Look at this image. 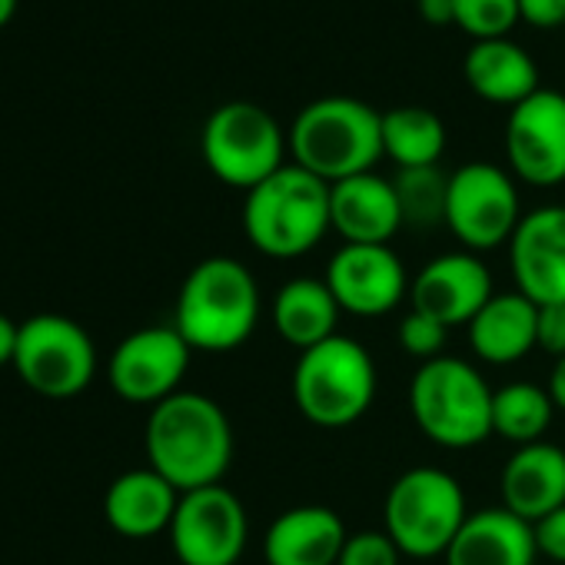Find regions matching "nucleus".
Segmentation results:
<instances>
[{"label":"nucleus","instance_id":"1","mask_svg":"<svg viewBox=\"0 0 565 565\" xmlns=\"http://www.w3.org/2000/svg\"><path fill=\"white\" fill-rule=\"evenodd\" d=\"M147 459L177 492L220 486L233 462V426L203 393H173L147 419Z\"/></svg>","mask_w":565,"mask_h":565},{"label":"nucleus","instance_id":"2","mask_svg":"<svg viewBox=\"0 0 565 565\" xmlns=\"http://www.w3.org/2000/svg\"><path fill=\"white\" fill-rule=\"evenodd\" d=\"M259 323V287L246 263L210 256L196 263L177 297L173 327L190 350L233 353Z\"/></svg>","mask_w":565,"mask_h":565},{"label":"nucleus","instance_id":"3","mask_svg":"<svg viewBox=\"0 0 565 565\" xmlns=\"http://www.w3.org/2000/svg\"><path fill=\"white\" fill-rule=\"evenodd\" d=\"M330 183L287 163L243 200V233L269 259H297L330 233Z\"/></svg>","mask_w":565,"mask_h":565},{"label":"nucleus","instance_id":"4","mask_svg":"<svg viewBox=\"0 0 565 565\" xmlns=\"http://www.w3.org/2000/svg\"><path fill=\"white\" fill-rule=\"evenodd\" d=\"M287 137L297 167L340 183L370 173L383 157V114L356 97H320L297 114Z\"/></svg>","mask_w":565,"mask_h":565},{"label":"nucleus","instance_id":"5","mask_svg":"<svg viewBox=\"0 0 565 565\" xmlns=\"http://www.w3.org/2000/svg\"><path fill=\"white\" fill-rule=\"evenodd\" d=\"M492 393L482 373L459 360L439 356L419 363L409 383V413L416 429L443 449H472L492 436Z\"/></svg>","mask_w":565,"mask_h":565},{"label":"nucleus","instance_id":"6","mask_svg":"<svg viewBox=\"0 0 565 565\" xmlns=\"http://www.w3.org/2000/svg\"><path fill=\"white\" fill-rule=\"evenodd\" d=\"M376 363L350 337H333L303 350L294 366V403L320 429H347L363 419L376 399Z\"/></svg>","mask_w":565,"mask_h":565},{"label":"nucleus","instance_id":"7","mask_svg":"<svg viewBox=\"0 0 565 565\" xmlns=\"http://www.w3.org/2000/svg\"><path fill=\"white\" fill-rule=\"evenodd\" d=\"M469 519L459 479L439 466H416L396 476L383 502V529L409 558L446 555Z\"/></svg>","mask_w":565,"mask_h":565},{"label":"nucleus","instance_id":"8","mask_svg":"<svg viewBox=\"0 0 565 565\" xmlns=\"http://www.w3.org/2000/svg\"><path fill=\"white\" fill-rule=\"evenodd\" d=\"M200 150L220 183L249 193L279 167H287L282 157L290 150V137L259 104L230 100L206 117Z\"/></svg>","mask_w":565,"mask_h":565},{"label":"nucleus","instance_id":"9","mask_svg":"<svg viewBox=\"0 0 565 565\" xmlns=\"http://www.w3.org/2000/svg\"><path fill=\"white\" fill-rule=\"evenodd\" d=\"M14 370L34 393L47 399H71L90 386L97 373V350L77 320L38 313L21 323Z\"/></svg>","mask_w":565,"mask_h":565},{"label":"nucleus","instance_id":"10","mask_svg":"<svg viewBox=\"0 0 565 565\" xmlns=\"http://www.w3.org/2000/svg\"><path fill=\"white\" fill-rule=\"evenodd\" d=\"M522 220L515 180L495 163H462L449 177L446 226L469 253H489L512 239Z\"/></svg>","mask_w":565,"mask_h":565},{"label":"nucleus","instance_id":"11","mask_svg":"<svg viewBox=\"0 0 565 565\" xmlns=\"http://www.w3.org/2000/svg\"><path fill=\"white\" fill-rule=\"evenodd\" d=\"M167 532L180 565H236L249 539V519L236 492L220 482L183 492Z\"/></svg>","mask_w":565,"mask_h":565},{"label":"nucleus","instance_id":"12","mask_svg":"<svg viewBox=\"0 0 565 565\" xmlns=\"http://www.w3.org/2000/svg\"><path fill=\"white\" fill-rule=\"evenodd\" d=\"M190 353L193 350L177 327H143L117 343L107 380L120 399L157 406L180 393V383L190 370Z\"/></svg>","mask_w":565,"mask_h":565},{"label":"nucleus","instance_id":"13","mask_svg":"<svg viewBox=\"0 0 565 565\" xmlns=\"http://www.w3.org/2000/svg\"><path fill=\"white\" fill-rule=\"evenodd\" d=\"M327 287L350 317H386L409 294V276L393 246L343 243L327 263Z\"/></svg>","mask_w":565,"mask_h":565},{"label":"nucleus","instance_id":"14","mask_svg":"<svg viewBox=\"0 0 565 565\" xmlns=\"http://www.w3.org/2000/svg\"><path fill=\"white\" fill-rule=\"evenodd\" d=\"M505 157L512 173L529 186L565 183V94L539 87L509 110Z\"/></svg>","mask_w":565,"mask_h":565},{"label":"nucleus","instance_id":"15","mask_svg":"<svg viewBox=\"0 0 565 565\" xmlns=\"http://www.w3.org/2000/svg\"><path fill=\"white\" fill-rule=\"evenodd\" d=\"M492 297V273L479 253L469 249L433 256L409 282V307L449 330L469 327Z\"/></svg>","mask_w":565,"mask_h":565},{"label":"nucleus","instance_id":"16","mask_svg":"<svg viewBox=\"0 0 565 565\" xmlns=\"http://www.w3.org/2000/svg\"><path fill=\"white\" fill-rule=\"evenodd\" d=\"M515 290L535 307L565 303V206L548 203L522 213L509 239Z\"/></svg>","mask_w":565,"mask_h":565},{"label":"nucleus","instance_id":"17","mask_svg":"<svg viewBox=\"0 0 565 565\" xmlns=\"http://www.w3.org/2000/svg\"><path fill=\"white\" fill-rule=\"evenodd\" d=\"M330 226L347 243L390 246L399 226H406L393 180L376 177L370 170V173L330 183Z\"/></svg>","mask_w":565,"mask_h":565},{"label":"nucleus","instance_id":"18","mask_svg":"<svg viewBox=\"0 0 565 565\" xmlns=\"http://www.w3.org/2000/svg\"><path fill=\"white\" fill-rule=\"evenodd\" d=\"M350 532L330 505H294L263 535L266 565H340Z\"/></svg>","mask_w":565,"mask_h":565},{"label":"nucleus","instance_id":"19","mask_svg":"<svg viewBox=\"0 0 565 565\" xmlns=\"http://www.w3.org/2000/svg\"><path fill=\"white\" fill-rule=\"evenodd\" d=\"M502 505L535 525L548 512L565 505V449L552 443L519 446L499 476Z\"/></svg>","mask_w":565,"mask_h":565},{"label":"nucleus","instance_id":"20","mask_svg":"<svg viewBox=\"0 0 565 565\" xmlns=\"http://www.w3.org/2000/svg\"><path fill=\"white\" fill-rule=\"evenodd\" d=\"M535 532L505 505L469 512L446 548V565H535Z\"/></svg>","mask_w":565,"mask_h":565},{"label":"nucleus","instance_id":"21","mask_svg":"<svg viewBox=\"0 0 565 565\" xmlns=\"http://www.w3.org/2000/svg\"><path fill=\"white\" fill-rule=\"evenodd\" d=\"M180 495L157 469H130L110 482L104 515L124 539H153L170 529Z\"/></svg>","mask_w":565,"mask_h":565},{"label":"nucleus","instance_id":"22","mask_svg":"<svg viewBox=\"0 0 565 565\" xmlns=\"http://www.w3.org/2000/svg\"><path fill=\"white\" fill-rule=\"evenodd\" d=\"M535 317L539 307L519 290L495 294L466 327L472 356L489 366H512L525 360L535 350Z\"/></svg>","mask_w":565,"mask_h":565},{"label":"nucleus","instance_id":"23","mask_svg":"<svg viewBox=\"0 0 565 565\" xmlns=\"http://www.w3.org/2000/svg\"><path fill=\"white\" fill-rule=\"evenodd\" d=\"M462 74L469 90L495 107H519L539 90V67L509 38L499 41H476L462 61Z\"/></svg>","mask_w":565,"mask_h":565},{"label":"nucleus","instance_id":"24","mask_svg":"<svg viewBox=\"0 0 565 565\" xmlns=\"http://www.w3.org/2000/svg\"><path fill=\"white\" fill-rule=\"evenodd\" d=\"M340 303L330 294L327 279L313 276H297L282 282L273 297V330L279 333L282 343L294 350H313L327 340L337 337L340 327Z\"/></svg>","mask_w":565,"mask_h":565},{"label":"nucleus","instance_id":"25","mask_svg":"<svg viewBox=\"0 0 565 565\" xmlns=\"http://www.w3.org/2000/svg\"><path fill=\"white\" fill-rule=\"evenodd\" d=\"M446 150V127L426 107H393L383 114V157L399 170L439 167Z\"/></svg>","mask_w":565,"mask_h":565},{"label":"nucleus","instance_id":"26","mask_svg":"<svg viewBox=\"0 0 565 565\" xmlns=\"http://www.w3.org/2000/svg\"><path fill=\"white\" fill-rule=\"evenodd\" d=\"M555 406L548 390L535 383H509L492 393V436L519 446L542 443L552 426Z\"/></svg>","mask_w":565,"mask_h":565},{"label":"nucleus","instance_id":"27","mask_svg":"<svg viewBox=\"0 0 565 565\" xmlns=\"http://www.w3.org/2000/svg\"><path fill=\"white\" fill-rule=\"evenodd\" d=\"M403 223L409 226H446V196H449V177L439 167H416L399 170L393 177Z\"/></svg>","mask_w":565,"mask_h":565},{"label":"nucleus","instance_id":"28","mask_svg":"<svg viewBox=\"0 0 565 565\" xmlns=\"http://www.w3.org/2000/svg\"><path fill=\"white\" fill-rule=\"evenodd\" d=\"M456 28H462L472 41H499L509 38L519 18V0H452Z\"/></svg>","mask_w":565,"mask_h":565},{"label":"nucleus","instance_id":"29","mask_svg":"<svg viewBox=\"0 0 565 565\" xmlns=\"http://www.w3.org/2000/svg\"><path fill=\"white\" fill-rule=\"evenodd\" d=\"M396 340L413 360L429 363V360L446 356L443 350H446V340H449V327H443L439 320H433V317L409 307V313L403 317V323L396 330Z\"/></svg>","mask_w":565,"mask_h":565},{"label":"nucleus","instance_id":"30","mask_svg":"<svg viewBox=\"0 0 565 565\" xmlns=\"http://www.w3.org/2000/svg\"><path fill=\"white\" fill-rule=\"evenodd\" d=\"M403 552L386 535V529H360L350 532L340 565H399Z\"/></svg>","mask_w":565,"mask_h":565},{"label":"nucleus","instance_id":"31","mask_svg":"<svg viewBox=\"0 0 565 565\" xmlns=\"http://www.w3.org/2000/svg\"><path fill=\"white\" fill-rule=\"evenodd\" d=\"M535 347L548 353L552 360L565 356V303L539 307L535 317Z\"/></svg>","mask_w":565,"mask_h":565},{"label":"nucleus","instance_id":"32","mask_svg":"<svg viewBox=\"0 0 565 565\" xmlns=\"http://www.w3.org/2000/svg\"><path fill=\"white\" fill-rule=\"evenodd\" d=\"M535 532V548L542 558L555 562V565H565V505L548 512L545 519H539L532 525Z\"/></svg>","mask_w":565,"mask_h":565},{"label":"nucleus","instance_id":"33","mask_svg":"<svg viewBox=\"0 0 565 565\" xmlns=\"http://www.w3.org/2000/svg\"><path fill=\"white\" fill-rule=\"evenodd\" d=\"M519 18L529 28L555 31L565 24V0H519Z\"/></svg>","mask_w":565,"mask_h":565},{"label":"nucleus","instance_id":"34","mask_svg":"<svg viewBox=\"0 0 565 565\" xmlns=\"http://www.w3.org/2000/svg\"><path fill=\"white\" fill-rule=\"evenodd\" d=\"M419 8V18L433 28H446V24H456V8L452 0H416Z\"/></svg>","mask_w":565,"mask_h":565},{"label":"nucleus","instance_id":"35","mask_svg":"<svg viewBox=\"0 0 565 565\" xmlns=\"http://www.w3.org/2000/svg\"><path fill=\"white\" fill-rule=\"evenodd\" d=\"M18 340H21V327L0 313V366L4 363H14V353H18Z\"/></svg>","mask_w":565,"mask_h":565},{"label":"nucleus","instance_id":"36","mask_svg":"<svg viewBox=\"0 0 565 565\" xmlns=\"http://www.w3.org/2000/svg\"><path fill=\"white\" fill-rule=\"evenodd\" d=\"M548 396H552V406L565 413V356H558L552 363V373H548Z\"/></svg>","mask_w":565,"mask_h":565},{"label":"nucleus","instance_id":"37","mask_svg":"<svg viewBox=\"0 0 565 565\" xmlns=\"http://www.w3.org/2000/svg\"><path fill=\"white\" fill-rule=\"evenodd\" d=\"M14 14H18V0H0V28H8Z\"/></svg>","mask_w":565,"mask_h":565}]
</instances>
